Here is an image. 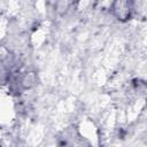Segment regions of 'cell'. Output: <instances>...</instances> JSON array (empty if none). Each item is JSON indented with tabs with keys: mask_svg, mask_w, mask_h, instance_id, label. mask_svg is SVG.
Instances as JSON below:
<instances>
[{
	"mask_svg": "<svg viewBox=\"0 0 147 147\" xmlns=\"http://www.w3.org/2000/svg\"><path fill=\"white\" fill-rule=\"evenodd\" d=\"M69 7V1L68 0H57L56 2V10L59 13H64Z\"/></svg>",
	"mask_w": 147,
	"mask_h": 147,
	"instance_id": "cell-1",
	"label": "cell"
}]
</instances>
